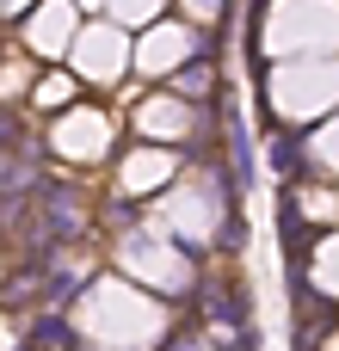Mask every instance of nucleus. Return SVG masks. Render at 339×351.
Masks as SVG:
<instances>
[{
    "label": "nucleus",
    "mask_w": 339,
    "mask_h": 351,
    "mask_svg": "<svg viewBox=\"0 0 339 351\" xmlns=\"http://www.w3.org/2000/svg\"><path fill=\"white\" fill-rule=\"evenodd\" d=\"M56 339H62V321H56V315H43V321L31 327V346H56Z\"/></svg>",
    "instance_id": "f257e3e1"
}]
</instances>
